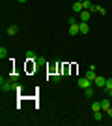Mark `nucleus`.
Masks as SVG:
<instances>
[{
    "label": "nucleus",
    "mask_w": 112,
    "mask_h": 126,
    "mask_svg": "<svg viewBox=\"0 0 112 126\" xmlns=\"http://www.w3.org/2000/svg\"><path fill=\"white\" fill-rule=\"evenodd\" d=\"M17 30H19V28H17V25H11V26H10V28H8L6 32H8L10 36H15V34H17Z\"/></svg>",
    "instance_id": "obj_10"
},
{
    "label": "nucleus",
    "mask_w": 112,
    "mask_h": 126,
    "mask_svg": "<svg viewBox=\"0 0 112 126\" xmlns=\"http://www.w3.org/2000/svg\"><path fill=\"white\" fill-rule=\"evenodd\" d=\"M107 115H108V117H112V107H110V109L107 111Z\"/></svg>",
    "instance_id": "obj_21"
},
{
    "label": "nucleus",
    "mask_w": 112,
    "mask_h": 126,
    "mask_svg": "<svg viewBox=\"0 0 112 126\" xmlns=\"http://www.w3.org/2000/svg\"><path fill=\"white\" fill-rule=\"evenodd\" d=\"M73 11H75V13L84 11V4H82V2H75V4H73Z\"/></svg>",
    "instance_id": "obj_6"
},
{
    "label": "nucleus",
    "mask_w": 112,
    "mask_h": 126,
    "mask_svg": "<svg viewBox=\"0 0 112 126\" xmlns=\"http://www.w3.org/2000/svg\"><path fill=\"white\" fill-rule=\"evenodd\" d=\"M93 119H95V121H103V113L101 111H95V113H93Z\"/></svg>",
    "instance_id": "obj_18"
},
{
    "label": "nucleus",
    "mask_w": 112,
    "mask_h": 126,
    "mask_svg": "<svg viewBox=\"0 0 112 126\" xmlns=\"http://www.w3.org/2000/svg\"><path fill=\"white\" fill-rule=\"evenodd\" d=\"M108 96H110V98H112V89H110V90H108Z\"/></svg>",
    "instance_id": "obj_22"
},
{
    "label": "nucleus",
    "mask_w": 112,
    "mask_h": 126,
    "mask_svg": "<svg viewBox=\"0 0 112 126\" xmlns=\"http://www.w3.org/2000/svg\"><path fill=\"white\" fill-rule=\"evenodd\" d=\"M112 107V104H110V100H108V98H105V100L101 102V111H105V113H107L108 109H110Z\"/></svg>",
    "instance_id": "obj_4"
},
{
    "label": "nucleus",
    "mask_w": 112,
    "mask_h": 126,
    "mask_svg": "<svg viewBox=\"0 0 112 126\" xmlns=\"http://www.w3.org/2000/svg\"><path fill=\"white\" fill-rule=\"evenodd\" d=\"M105 89H107V90H110V89H112V77H108V79H107V83H105Z\"/></svg>",
    "instance_id": "obj_19"
},
{
    "label": "nucleus",
    "mask_w": 112,
    "mask_h": 126,
    "mask_svg": "<svg viewBox=\"0 0 112 126\" xmlns=\"http://www.w3.org/2000/svg\"><path fill=\"white\" fill-rule=\"evenodd\" d=\"M19 2H21V4H24V2H26V0H19Z\"/></svg>",
    "instance_id": "obj_23"
},
{
    "label": "nucleus",
    "mask_w": 112,
    "mask_h": 126,
    "mask_svg": "<svg viewBox=\"0 0 112 126\" xmlns=\"http://www.w3.org/2000/svg\"><path fill=\"white\" fill-rule=\"evenodd\" d=\"M11 90H17V92H21L22 90V87L19 83H15V81H13V85H11Z\"/></svg>",
    "instance_id": "obj_16"
},
{
    "label": "nucleus",
    "mask_w": 112,
    "mask_h": 126,
    "mask_svg": "<svg viewBox=\"0 0 112 126\" xmlns=\"http://www.w3.org/2000/svg\"><path fill=\"white\" fill-rule=\"evenodd\" d=\"M6 57H8V49H6L4 45H2V47H0V58H2V60H4Z\"/></svg>",
    "instance_id": "obj_14"
},
{
    "label": "nucleus",
    "mask_w": 112,
    "mask_h": 126,
    "mask_svg": "<svg viewBox=\"0 0 112 126\" xmlns=\"http://www.w3.org/2000/svg\"><path fill=\"white\" fill-rule=\"evenodd\" d=\"M92 15H93V13H92L90 10H84V11H80V13H79V19H80V23H88Z\"/></svg>",
    "instance_id": "obj_1"
},
{
    "label": "nucleus",
    "mask_w": 112,
    "mask_h": 126,
    "mask_svg": "<svg viewBox=\"0 0 112 126\" xmlns=\"http://www.w3.org/2000/svg\"><path fill=\"white\" fill-rule=\"evenodd\" d=\"M77 34H80L79 23H77V25H69V36H77Z\"/></svg>",
    "instance_id": "obj_3"
},
{
    "label": "nucleus",
    "mask_w": 112,
    "mask_h": 126,
    "mask_svg": "<svg viewBox=\"0 0 112 126\" xmlns=\"http://www.w3.org/2000/svg\"><path fill=\"white\" fill-rule=\"evenodd\" d=\"M84 77H86V79H90L92 83H93V81H95V77H97V75H95V70H90V68H88V72L84 74Z\"/></svg>",
    "instance_id": "obj_5"
},
{
    "label": "nucleus",
    "mask_w": 112,
    "mask_h": 126,
    "mask_svg": "<svg viewBox=\"0 0 112 126\" xmlns=\"http://www.w3.org/2000/svg\"><path fill=\"white\" fill-rule=\"evenodd\" d=\"M93 83H95V87H99V89H101V87H105V83H107V79H105V77H99V75H97Z\"/></svg>",
    "instance_id": "obj_8"
},
{
    "label": "nucleus",
    "mask_w": 112,
    "mask_h": 126,
    "mask_svg": "<svg viewBox=\"0 0 112 126\" xmlns=\"http://www.w3.org/2000/svg\"><path fill=\"white\" fill-rule=\"evenodd\" d=\"M77 2H84V0H77Z\"/></svg>",
    "instance_id": "obj_24"
},
{
    "label": "nucleus",
    "mask_w": 112,
    "mask_h": 126,
    "mask_svg": "<svg viewBox=\"0 0 112 126\" xmlns=\"http://www.w3.org/2000/svg\"><path fill=\"white\" fill-rule=\"evenodd\" d=\"M60 79H62L60 74H52V75H51V81H52V83H60Z\"/></svg>",
    "instance_id": "obj_12"
},
{
    "label": "nucleus",
    "mask_w": 112,
    "mask_h": 126,
    "mask_svg": "<svg viewBox=\"0 0 112 126\" xmlns=\"http://www.w3.org/2000/svg\"><path fill=\"white\" fill-rule=\"evenodd\" d=\"M79 28H80V34H88V32H90L88 23H79Z\"/></svg>",
    "instance_id": "obj_7"
},
{
    "label": "nucleus",
    "mask_w": 112,
    "mask_h": 126,
    "mask_svg": "<svg viewBox=\"0 0 112 126\" xmlns=\"http://www.w3.org/2000/svg\"><path fill=\"white\" fill-rule=\"evenodd\" d=\"M92 111L95 113V111H101V102H93L92 104Z\"/></svg>",
    "instance_id": "obj_11"
},
{
    "label": "nucleus",
    "mask_w": 112,
    "mask_h": 126,
    "mask_svg": "<svg viewBox=\"0 0 112 126\" xmlns=\"http://www.w3.org/2000/svg\"><path fill=\"white\" fill-rule=\"evenodd\" d=\"M84 96H86V98H92V96H93V89H92V87L84 89Z\"/></svg>",
    "instance_id": "obj_13"
},
{
    "label": "nucleus",
    "mask_w": 112,
    "mask_h": 126,
    "mask_svg": "<svg viewBox=\"0 0 112 126\" xmlns=\"http://www.w3.org/2000/svg\"><path fill=\"white\" fill-rule=\"evenodd\" d=\"M95 13H101V15H107V10L101 8V6H95Z\"/></svg>",
    "instance_id": "obj_15"
},
{
    "label": "nucleus",
    "mask_w": 112,
    "mask_h": 126,
    "mask_svg": "<svg viewBox=\"0 0 112 126\" xmlns=\"http://www.w3.org/2000/svg\"><path fill=\"white\" fill-rule=\"evenodd\" d=\"M37 58H39V57H37L34 51H26V60H32V62H36Z\"/></svg>",
    "instance_id": "obj_9"
},
{
    "label": "nucleus",
    "mask_w": 112,
    "mask_h": 126,
    "mask_svg": "<svg viewBox=\"0 0 112 126\" xmlns=\"http://www.w3.org/2000/svg\"><path fill=\"white\" fill-rule=\"evenodd\" d=\"M10 79H11V81H17V79H19V74H11Z\"/></svg>",
    "instance_id": "obj_20"
},
{
    "label": "nucleus",
    "mask_w": 112,
    "mask_h": 126,
    "mask_svg": "<svg viewBox=\"0 0 112 126\" xmlns=\"http://www.w3.org/2000/svg\"><path fill=\"white\" fill-rule=\"evenodd\" d=\"M67 23H69V25H77V23H80V21H79V19H77L75 15H71L69 19H67Z\"/></svg>",
    "instance_id": "obj_17"
},
{
    "label": "nucleus",
    "mask_w": 112,
    "mask_h": 126,
    "mask_svg": "<svg viewBox=\"0 0 112 126\" xmlns=\"http://www.w3.org/2000/svg\"><path fill=\"white\" fill-rule=\"evenodd\" d=\"M79 87L80 89H88V87H92V81L86 77H79Z\"/></svg>",
    "instance_id": "obj_2"
}]
</instances>
